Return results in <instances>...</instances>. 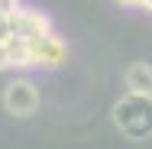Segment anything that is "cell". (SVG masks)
Listing matches in <instances>:
<instances>
[{
    "mask_svg": "<svg viewBox=\"0 0 152 149\" xmlns=\"http://www.w3.org/2000/svg\"><path fill=\"white\" fill-rule=\"evenodd\" d=\"M29 59H32V68L52 71V68H61V65H65V59H68V46H65V39H61L58 32H49V36L29 42Z\"/></svg>",
    "mask_w": 152,
    "mask_h": 149,
    "instance_id": "obj_4",
    "label": "cell"
},
{
    "mask_svg": "<svg viewBox=\"0 0 152 149\" xmlns=\"http://www.w3.org/2000/svg\"><path fill=\"white\" fill-rule=\"evenodd\" d=\"M7 23H10V29H13V39H29V42L49 36V32H55L49 13L36 10V7H20L16 13L7 16Z\"/></svg>",
    "mask_w": 152,
    "mask_h": 149,
    "instance_id": "obj_2",
    "label": "cell"
},
{
    "mask_svg": "<svg viewBox=\"0 0 152 149\" xmlns=\"http://www.w3.org/2000/svg\"><path fill=\"white\" fill-rule=\"evenodd\" d=\"M7 68H13L10 65V49H7V42H0V71H7Z\"/></svg>",
    "mask_w": 152,
    "mask_h": 149,
    "instance_id": "obj_7",
    "label": "cell"
},
{
    "mask_svg": "<svg viewBox=\"0 0 152 149\" xmlns=\"http://www.w3.org/2000/svg\"><path fill=\"white\" fill-rule=\"evenodd\" d=\"M113 126L129 143L152 139V94L126 91L120 101L113 104Z\"/></svg>",
    "mask_w": 152,
    "mask_h": 149,
    "instance_id": "obj_1",
    "label": "cell"
},
{
    "mask_svg": "<svg viewBox=\"0 0 152 149\" xmlns=\"http://www.w3.org/2000/svg\"><path fill=\"white\" fill-rule=\"evenodd\" d=\"M142 10H146V13L152 16V0H142Z\"/></svg>",
    "mask_w": 152,
    "mask_h": 149,
    "instance_id": "obj_9",
    "label": "cell"
},
{
    "mask_svg": "<svg viewBox=\"0 0 152 149\" xmlns=\"http://www.w3.org/2000/svg\"><path fill=\"white\" fill-rule=\"evenodd\" d=\"M117 3H123V7H142V0H117Z\"/></svg>",
    "mask_w": 152,
    "mask_h": 149,
    "instance_id": "obj_8",
    "label": "cell"
},
{
    "mask_svg": "<svg viewBox=\"0 0 152 149\" xmlns=\"http://www.w3.org/2000/svg\"><path fill=\"white\" fill-rule=\"evenodd\" d=\"M3 107L13 117H32L36 107H39V88L29 78H13L3 88Z\"/></svg>",
    "mask_w": 152,
    "mask_h": 149,
    "instance_id": "obj_3",
    "label": "cell"
},
{
    "mask_svg": "<svg viewBox=\"0 0 152 149\" xmlns=\"http://www.w3.org/2000/svg\"><path fill=\"white\" fill-rule=\"evenodd\" d=\"M23 3L20 0H0V16H10V13H16Z\"/></svg>",
    "mask_w": 152,
    "mask_h": 149,
    "instance_id": "obj_6",
    "label": "cell"
},
{
    "mask_svg": "<svg viewBox=\"0 0 152 149\" xmlns=\"http://www.w3.org/2000/svg\"><path fill=\"white\" fill-rule=\"evenodd\" d=\"M126 91H139V94H152V65L149 62H133L123 75Z\"/></svg>",
    "mask_w": 152,
    "mask_h": 149,
    "instance_id": "obj_5",
    "label": "cell"
}]
</instances>
